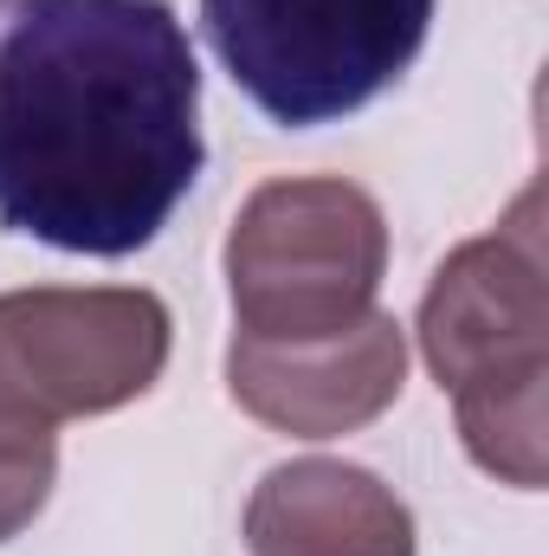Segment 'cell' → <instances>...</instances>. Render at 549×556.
Segmentation results:
<instances>
[{
    "instance_id": "cell-1",
    "label": "cell",
    "mask_w": 549,
    "mask_h": 556,
    "mask_svg": "<svg viewBox=\"0 0 549 556\" xmlns=\"http://www.w3.org/2000/svg\"><path fill=\"white\" fill-rule=\"evenodd\" d=\"M201 162V65L168 0H0L7 233L130 260Z\"/></svg>"
},
{
    "instance_id": "cell-2",
    "label": "cell",
    "mask_w": 549,
    "mask_h": 556,
    "mask_svg": "<svg viewBox=\"0 0 549 556\" xmlns=\"http://www.w3.org/2000/svg\"><path fill=\"white\" fill-rule=\"evenodd\" d=\"M175 317L142 285L0 291V544L52 498L59 427L142 402L168 369Z\"/></svg>"
},
{
    "instance_id": "cell-3",
    "label": "cell",
    "mask_w": 549,
    "mask_h": 556,
    "mask_svg": "<svg viewBox=\"0 0 549 556\" xmlns=\"http://www.w3.org/2000/svg\"><path fill=\"white\" fill-rule=\"evenodd\" d=\"M413 337L433 382L452 395V420L472 466L518 492H544L549 291L537 188L498 233H478L439 260Z\"/></svg>"
},
{
    "instance_id": "cell-4",
    "label": "cell",
    "mask_w": 549,
    "mask_h": 556,
    "mask_svg": "<svg viewBox=\"0 0 549 556\" xmlns=\"http://www.w3.org/2000/svg\"><path fill=\"white\" fill-rule=\"evenodd\" d=\"M388 278L382 201L343 175L259 181L227 233V291L240 337L323 343L375 311Z\"/></svg>"
},
{
    "instance_id": "cell-5",
    "label": "cell",
    "mask_w": 549,
    "mask_h": 556,
    "mask_svg": "<svg viewBox=\"0 0 549 556\" xmlns=\"http://www.w3.org/2000/svg\"><path fill=\"white\" fill-rule=\"evenodd\" d=\"M433 0H201L227 78L284 130L343 124L426 46Z\"/></svg>"
},
{
    "instance_id": "cell-6",
    "label": "cell",
    "mask_w": 549,
    "mask_h": 556,
    "mask_svg": "<svg viewBox=\"0 0 549 556\" xmlns=\"http://www.w3.org/2000/svg\"><path fill=\"white\" fill-rule=\"evenodd\" d=\"M408 382V330L388 311H369L356 330L323 343H227V395L272 433L336 440L401 402Z\"/></svg>"
},
{
    "instance_id": "cell-7",
    "label": "cell",
    "mask_w": 549,
    "mask_h": 556,
    "mask_svg": "<svg viewBox=\"0 0 549 556\" xmlns=\"http://www.w3.org/2000/svg\"><path fill=\"white\" fill-rule=\"evenodd\" d=\"M253 556H413V511L349 459H284L246 498Z\"/></svg>"
}]
</instances>
